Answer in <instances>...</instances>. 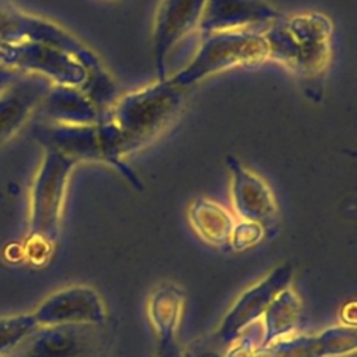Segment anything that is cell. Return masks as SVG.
<instances>
[{"mask_svg":"<svg viewBox=\"0 0 357 357\" xmlns=\"http://www.w3.org/2000/svg\"><path fill=\"white\" fill-rule=\"evenodd\" d=\"M184 96L185 89L166 78L117 98L100 119L113 159L121 162L162 134L178 116Z\"/></svg>","mask_w":357,"mask_h":357,"instance_id":"cell-1","label":"cell"},{"mask_svg":"<svg viewBox=\"0 0 357 357\" xmlns=\"http://www.w3.org/2000/svg\"><path fill=\"white\" fill-rule=\"evenodd\" d=\"M332 21L315 11L280 15L262 32L268 59L304 81H317L325 74L332 54Z\"/></svg>","mask_w":357,"mask_h":357,"instance_id":"cell-2","label":"cell"},{"mask_svg":"<svg viewBox=\"0 0 357 357\" xmlns=\"http://www.w3.org/2000/svg\"><path fill=\"white\" fill-rule=\"evenodd\" d=\"M202 36L190 63L174 75L167 77L172 84L187 89L211 75L236 67L257 66L268 60V46L262 32L222 31Z\"/></svg>","mask_w":357,"mask_h":357,"instance_id":"cell-3","label":"cell"},{"mask_svg":"<svg viewBox=\"0 0 357 357\" xmlns=\"http://www.w3.org/2000/svg\"><path fill=\"white\" fill-rule=\"evenodd\" d=\"M77 165L71 158L45 149V158L35 176L29 195L28 238H38L56 244L70 174Z\"/></svg>","mask_w":357,"mask_h":357,"instance_id":"cell-4","label":"cell"},{"mask_svg":"<svg viewBox=\"0 0 357 357\" xmlns=\"http://www.w3.org/2000/svg\"><path fill=\"white\" fill-rule=\"evenodd\" d=\"M0 63L20 74L42 77L52 85L81 88L88 77L85 66L70 52L28 38L0 45Z\"/></svg>","mask_w":357,"mask_h":357,"instance_id":"cell-5","label":"cell"},{"mask_svg":"<svg viewBox=\"0 0 357 357\" xmlns=\"http://www.w3.org/2000/svg\"><path fill=\"white\" fill-rule=\"evenodd\" d=\"M291 278L293 265L283 262L275 266L258 283L243 291L220 321L215 333L216 340L220 344H231L237 340L251 324L264 315L272 300L290 286Z\"/></svg>","mask_w":357,"mask_h":357,"instance_id":"cell-6","label":"cell"},{"mask_svg":"<svg viewBox=\"0 0 357 357\" xmlns=\"http://www.w3.org/2000/svg\"><path fill=\"white\" fill-rule=\"evenodd\" d=\"M98 325H40L1 357H93Z\"/></svg>","mask_w":357,"mask_h":357,"instance_id":"cell-7","label":"cell"},{"mask_svg":"<svg viewBox=\"0 0 357 357\" xmlns=\"http://www.w3.org/2000/svg\"><path fill=\"white\" fill-rule=\"evenodd\" d=\"M205 0H162L152 29V50L158 81L167 78V57L172 50L199 26Z\"/></svg>","mask_w":357,"mask_h":357,"instance_id":"cell-8","label":"cell"},{"mask_svg":"<svg viewBox=\"0 0 357 357\" xmlns=\"http://www.w3.org/2000/svg\"><path fill=\"white\" fill-rule=\"evenodd\" d=\"M40 325H98L106 321L100 294L91 286L73 284L47 296L33 311Z\"/></svg>","mask_w":357,"mask_h":357,"instance_id":"cell-9","label":"cell"},{"mask_svg":"<svg viewBox=\"0 0 357 357\" xmlns=\"http://www.w3.org/2000/svg\"><path fill=\"white\" fill-rule=\"evenodd\" d=\"M225 162L230 176L231 202L237 216L241 220L257 222L266 229L278 213L271 187L261 176L244 166L233 155H227Z\"/></svg>","mask_w":357,"mask_h":357,"instance_id":"cell-10","label":"cell"},{"mask_svg":"<svg viewBox=\"0 0 357 357\" xmlns=\"http://www.w3.org/2000/svg\"><path fill=\"white\" fill-rule=\"evenodd\" d=\"M280 13L265 0H205L198 29L204 33L222 31H254L271 25Z\"/></svg>","mask_w":357,"mask_h":357,"instance_id":"cell-11","label":"cell"},{"mask_svg":"<svg viewBox=\"0 0 357 357\" xmlns=\"http://www.w3.org/2000/svg\"><path fill=\"white\" fill-rule=\"evenodd\" d=\"M36 138L45 149L57 151L78 162L106 163L102 138L96 124L45 123L36 127Z\"/></svg>","mask_w":357,"mask_h":357,"instance_id":"cell-12","label":"cell"},{"mask_svg":"<svg viewBox=\"0 0 357 357\" xmlns=\"http://www.w3.org/2000/svg\"><path fill=\"white\" fill-rule=\"evenodd\" d=\"M185 303V291L173 282L159 283L151 293L146 304L148 317L158 337V350L177 347V331Z\"/></svg>","mask_w":357,"mask_h":357,"instance_id":"cell-13","label":"cell"},{"mask_svg":"<svg viewBox=\"0 0 357 357\" xmlns=\"http://www.w3.org/2000/svg\"><path fill=\"white\" fill-rule=\"evenodd\" d=\"M42 77L17 79L0 95V144L10 138L38 107L50 88Z\"/></svg>","mask_w":357,"mask_h":357,"instance_id":"cell-14","label":"cell"},{"mask_svg":"<svg viewBox=\"0 0 357 357\" xmlns=\"http://www.w3.org/2000/svg\"><path fill=\"white\" fill-rule=\"evenodd\" d=\"M39 106L49 123L96 124L103 116L78 86L70 85H50Z\"/></svg>","mask_w":357,"mask_h":357,"instance_id":"cell-15","label":"cell"},{"mask_svg":"<svg viewBox=\"0 0 357 357\" xmlns=\"http://www.w3.org/2000/svg\"><path fill=\"white\" fill-rule=\"evenodd\" d=\"M188 220L202 240L216 247L229 244L236 223L225 206L205 197H198L191 202Z\"/></svg>","mask_w":357,"mask_h":357,"instance_id":"cell-16","label":"cell"},{"mask_svg":"<svg viewBox=\"0 0 357 357\" xmlns=\"http://www.w3.org/2000/svg\"><path fill=\"white\" fill-rule=\"evenodd\" d=\"M262 317L264 332L258 346H269L296 331L301 318V300L289 286L272 300Z\"/></svg>","mask_w":357,"mask_h":357,"instance_id":"cell-17","label":"cell"},{"mask_svg":"<svg viewBox=\"0 0 357 357\" xmlns=\"http://www.w3.org/2000/svg\"><path fill=\"white\" fill-rule=\"evenodd\" d=\"M39 326L32 312L0 318V357L18 346Z\"/></svg>","mask_w":357,"mask_h":357,"instance_id":"cell-18","label":"cell"},{"mask_svg":"<svg viewBox=\"0 0 357 357\" xmlns=\"http://www.w3.org/2000/svg\"><path fill=\"white\" fill-rule=\"evenodd\" d=\"M269 349L273 357H324L318 335L286 336L269 344Z\"/></svg>","mask_w":357,"mask_h":357,"instance_id":"cell-19","label":"cell"},{"mask_svg":"<svg viewBox=\"0 0 357 357\" xmlns=\"http://www.w3.org/2000/svg\"><path fill=\"white\" fill-rule=\"evenodd\" d=\"M265 237V227L257 222L241 220L234 223L229 244L234 251H245L259 244Z\"/></svg>","mask_w":357,"mask_h":357,"instance_id":"cell-20","label":"cell"},{"mask_svg":"<svg viewBox=\"0 0 357 357\" xmlns=\"http://www.w3.org/2000/svg\"><path fill=\"white\" fill-rule=\"evenodd\" d=\"M53 244L43 241V240H38V238H28L25 240L24 245H22V251H24V257L35 266H40L43 264H46L53 252Z\"/></svg>","mask_w":357,"mask_h":357,"instance_id":"cell-21","label":"cell"},{"mask_svg":"<svg viewBox=\"0 0 357 357\" xmlns=\"http://www.w3.org/2000/svg\"><path fill=\"white\" fill-rule=\"evenodd\" d=\"M257 344L254 343V335H244L236 346H231L225 357H254Z\"/></svg>","mask_w":357,"mask_h":357,"instance_id":"cell-22","label":"cell"},{"mask_svg":"<svg viewBox=\"0 0 357 357\" xmlns=\"http://www.w3.org/2000/svg\"><path fill=\"white\" fill-rule=\"evenodd\" d=\"M18 74L20 73H17V71H14V70H11L10 67H7V66H4V64H1L0 63V95L4 92V91H7L18 78Z\"/></svg>","mask_w":357,"mask_h":357,"instance_id":"cell-23","label":"cell"},{"mask_svg":"<svg viewBox=\"0 0 357 357\" xmlns=\"http://www.w3.org/2000/svg\"><path fill=\"white\" fill-rule=\"evenodd\" d=\"M183 357H223L220 353H218L213 349H208L206 346H191L184 353H181Z\"/></svg>","mask_w":357,"mask_h":357,"instance_id":"cell-24","label":"cell"},{"mask_svg":"<svg viewBox=\"0 0 357 357\" xmlns=\"http://www.w3.org/2000/svg\"><path fill=\"white\" fill-rule=\"evenodd\" d=\"M340 318L343 325L356 326V303L349 301L340 310Z\"/></svg>","mask_w":357,"mask_h":357,"instance_id":"cell-25","label":"cell"},{"mask_svg":"<svg viewBox=\"0 0 357 357\" xmlns=\"http://www.w3.org/2000/svg\"><path fill=\"white\" fill-rule=\"evenodd\" d=\"M156 357H183L181 356V351L177 347L174 349H170V350H165V351H156Z\"/></svg>","mask_w":357,"mask_h":357,"instance_id":"cell-26","label":"cell"},{"mask_svg":"<svg viewBox=\"0 0 357 357\" xmlns=\"http://www.w3.org/2000/svg\"><path fill=\"white\" fill-rule=\"evenodd\" d=\"M113 1H123V0H113Z\"/></svg>","mask_w":357,"mask_h":357,"instance_id":"cell-27","label":"cell"}]
</instances>
